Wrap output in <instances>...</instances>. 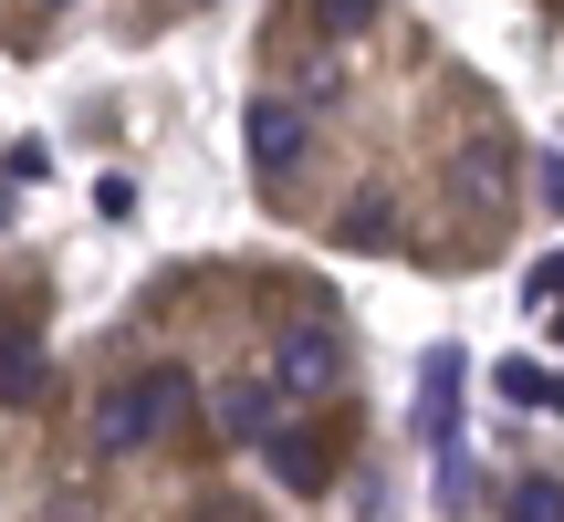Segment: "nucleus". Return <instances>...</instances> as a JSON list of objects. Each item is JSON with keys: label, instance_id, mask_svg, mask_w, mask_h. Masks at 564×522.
<instances>
[{"label": "nucleus", "instance_id": "6", "mask_svg": "<svg viewBox=\"0 0 564 522\" xmlns=\"http://www.w3.org/2000/svg\"><path fill=\"white\" fill-rule=\"evenodd\" d=\"M42 335L32 324H0V407H42Z\"/></svg>", "mask_w": 564, "mask_h": 522}, {"label": "nucleus", "instance_id": "11", "mask_svg": "<svg viewBox=\"0 0 564 522\" xmlns=\"http://www.w3.org/2000/svg\"><path fill=\"white\" fill-rule=\"evenodd\" d=\"M533 199H544L554 220H564V157H533Z\"/></svg>", "mask_w": 564, "mask_h": 522}, {"label": "nucleus", "instance_id": "3", "mask_svg": "<svg viewBox=\"0 0 564 522\" xmlns=\"http://www.w3.org/2000/svg\"><path fill=\"white\" fill-rule=\"evenodd\" d=\"M272 387H282V398H335V387H345V356H335V335L293 324V335L272 345Z\"/></svg>", "mask_w": 564, "mask_h": 522}, {"label": "nucleus", "instance_id": "9", "mask_svg": "<svg viewBox=\"0 0 564 522\" xmlns=\"http://www.w3.org/2000/svg\"><path fill=\"white\" fill-rule=\"evenodd\" d=\"M502 398L512 407H564V377H554V366H533V356H512L502 366Z\"/></svg>", "mask_w": 564, "mask_h": 522}, {"label": "nucleus", "instance_id": "10", "mask_svg": "<svg viewBox=\"0 0 564 522\" xmlns=\"http://www.w3.org/2000/svg\"><path fill=\"white\" fill-rule=\"evenodd\" d=\"M512 512H523V522H554L564 512V481H523V491H512Z\"/></svg>", "mask_w": 564, "mask_h": 522}, {"label": "nucleus", "instance_id": "4", "mask_svg": "<svg viewBox=\"0 0 564 522\" xmlns=\"http://www.w3.org/2000/svg\"><path fill=\"white\" fill-rule=\"evenodd\" d=\"M209 418H220V439H251V449H262L272 418H282V387L272 377H230L220 398H209Z\"/></svg>", "mask_w": 564, "mask_h": 522}, {"label": "nucleus", "instance_id": "5", "mask_svg": "<svg viewBox=\"0 0 564 522\" xmlns=\"http://www.w3.org/2000/svg\"><path fill=\"white\" fill-rule=\"evenodd\" d=\"M251 167H262V178H293L303 167V105H282V95L251 105Z\"/></svg>", "mask_w": 564, "mask_h": 522}, {"label": "nucleus", "instance_id": "1", "mask_svg": "<svg viewBox=\"0 0 564 522\" xmlns=\"http://www.w3.org/2000/svg\"><path fill=\"white\" fill-rule=\"evenodd\" d=\"M188 418V377L178 366H147L137 387H116V398H105V418H95V449H147V439H167V428Z\"/></svg>", "mask_w": 564, "mask_h": 522}, {"label": "nucleus", "instance_id": "8", "mask_svg": "<svg viewBox=\"0 0 564 522\" xmlns=\"http://www.w3.org/2000/svg\"><path fill=\"white\" fill-rule=\"evenodd\" d=\"M470 502H491V470L470 460V449L440 439V512H470Z\"/></svg>", "mask_w": 564, "mask_h": 522}, {"label": "nucleus", "instance_id": "2", "mask_svg": "<svg viewBox=\"0 0 564 522\" xmlns=\"http://www.w3.org/2000/svg\"><path fill=\"white\" fill-rule=\"evenodd\" d=\"M460 377H470V356H460V345H429V356H419V418H408V428H419L429 449H440V439H460Z\"/></svg>", "mask_w": 564, "mask_h": 522}, {"label": "nucleus", "instance_id": "7", "mask_svg": "<svg viewBox=\"0 0 564 522\" xmlns=\"http://www.w3.org/2000/svg\"><path fill=\"white\" fill-rule=\"evenodd\" d=\"M272 481L282 491H324V481H335V449H314V439H282V428H272Z\"/></svg>", "mask_w": 564, "mask_h": 522}]
</instances>
